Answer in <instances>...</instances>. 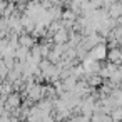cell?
<instances>
[{
    "instance_id": "6da1fadb",
    "label": "cell",
    "mask_w": 122,
    "mask_h": 122,
    "mask_svg": "<svg viewBox=\"0 0 122 122\" xmlns=\"http://www.w3.org/2000/svg\"><path fill=\"white\" fill-rule=\"evenodd\" d=\"M105 59H107L109 62H114V64L120 65V50H119V47H112V49H109L107 54H105Z\"/></svg>"
},
{
    "instance_id": "7a4b0ae2",
    "label": "cell",
    "mask_w": 122,
    "mask_h": 122,
    "mask_svg": "<svg viewBox=\"0 0 122 122\" xmlns=\"http://www.w3.org/2000/svg\"><path fill=\"white\" fill-rule=\"evenodd\" d=\"M35 42H37V39L32 37L30 34H20V35H19V45H24V47L30 49Z\"/></svg>"
}]
</instances>
